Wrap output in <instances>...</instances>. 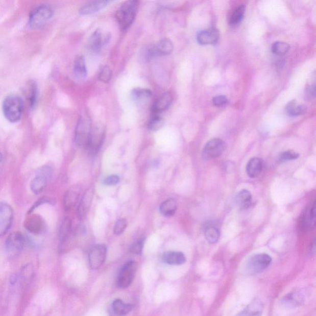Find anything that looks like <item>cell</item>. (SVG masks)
Segmentation results:
<instances>
[{"mask_svg":"<svg viewBox=\"0 0 316 316\" xmlns=\"http://www.w3.org/2000/svg\"><path fill=\"white\" fill-rule=\"evenodd\" d=\"M173 43L168 38H164L156 44V45L148 49L146 57L152 58L158 56L169 55L173 52Z\"/></svg>","mask_w":316,"mask_h":316,"instance_id":"cell-14","label":"cell"},{"mask_svg":"<svg viewBox=\"0 0 316 316\" xmlns=\"http://www.w3.org/2000/svg\"><path fill=\"white\" fill-rule=\"evenodd\" d=\"M94 196V189L90 187L85 192L83 197L79 203L78 209V215L79 220H83L86 217L90 208Z\"/></svg>","mask_w":316,"mask_h":316,"instance_id":"cell-16","label":"cell"},{"mask_svg":"<svg viewBox=\"0 0 316 316\" xmlns=\"http://www.w3.org/2000/svg\"><path fill=\"white\" fill-rule=\"evenodd\" d=\"M164 125V120L159 115H153L149 123V129L151 131L156 132L160 130Z\"/></svg>","mask_w":316,"mask_h":316,"instance_id":"cell-36","label":"cell"},{"mask_svg":"<svg viewBox=\"0 0 316 316\" xmlns=\"http://www.w3.org/2000/svg\"><path fill=\"white\" fill-rule=\"evenodd\" d=\"M112 71L108 66H105L102 68L100 70V72L99 75V79L100 81L103 82V83L107 84L111 79Z\"/></svg>","mask_w":316,"mask_h":316,"instance_id":"cell-38","label":"cell"},{"mask_svg":"<svg viewBox=\"0 0 316 316\" xmlns=\"http://www.w3.org/2000/svg\"><path fill=\"white\" fill-rule=\"evenodd\" d=\"M47 182L48 180L45 177L37 175L31 182L32 191L37 195L42 193L46 187Z\"/></svg>","mask_w":316,"mask_h":316,"instance_id":"cell-31","label":"cell"},{"mask_svg":"<svg viewBox=\"0 0 316 316\" xmlns=\"http://www.w3.org/2000/svg\"><path fill=\"white\" fill-rule=\"evenodd\" d=\"M81 189L78 187H74L66 191L64 197V208L68 211L72 209L78 203Z\"/></svg>","mask_w":316,"mask_h":316,"instance_id":"cell-21","label":"cell"},{"mask_svg":"<svg viewBox=\"0 0 316 316\" xmlns=\"http://www.w3.org/2000/svg\"><path fill=\"white\" fill-rule=\"evenodd\" d=\"M272 52L277 55H283L287 53L290 50V45L283 42H276L272 45Z\"/></svg>","mask_w":316,"mask_h":316,"instance_id":"cell-37","label":"cell"},{"mask_svg":"<svg viewBox=\"0 0 316 316\" xmlns=\"http://www.w3.org/2000/svg\"><path fill=\"white\" fill-rule=\"evenodd\" d=\"M264 308L262 301L255 298L236 316H261Z\"/></svg>","mask_w":316,"mask_h":316,"instance_id":"cell-18","label":"cell"},{"mask_svg":"<svg viewBox=\"0 0 316 316\" xmlns=\"http://www.w3.org/2000/svg\"><path fill=\"white\" fill-rule=\"evenodd\" d=\"M53 174V169L50 166H43L41 167L40 170L38 171V176H43L48 180L51 179Z\"/></svg>","mask_w":316,"mask_h":316,"instance_id":"cell-44","label":"cell"},{"mask_svg":"<svg viewBox=\"0 0 316 316\" xmlns=\"http://www.w3.org/2000/svg\"><path fill=\"white\" fill-rule=\"evenodd\" d=\"M226 149V143L220 138H213L205 144L202 156L205 160H210L220 157Z\"/></svg>","mask_w":316,"mask_h":316,"instance_id":"cell-8","label":"cell"},{"mask_svg":"<svg viewBox=\"0 0 316 316\" xmlns=\"http://www.w3.org/2000/svg\"><path fill=\"white\" fill-rule=\"evenodd\" d=\"M105 137V130L102 126H96L91 130L89 141L85 148L88 155L94 156L98 154L104 141Z\"/></svg>","mask_w":316,"mask_h":316,"instance_id":"cell-7","label":"cell"},{"mask_svg":"<svg viewBox=\"0 0 316 316\" xmlns=\"http://www.w3.org/2000/svg\"><path fill=\"white\" fill-rule=\"evenodd\" d=\"M107 254V248L105 245H96L91 249L88 255L90 266L97 270L105 263Z\"/></svg>","mask_w":316,"mask_h":316,"instance_id":"cell-12","label":"cell"},{"mask_svg":"<svg viewBox=\"0 0 316 316\" xmlns=\"http://www.w3.org/2000/svg\"><path fill=\"white\" fill-rule=\"evenodd\" d=\"M25 93L28 99L29 106L33 108L36 104L38 98L37 85L33 81H29L25 87Z\"/></svg>","mask_w":316,"mask_h":316,"instance_id":"cell-25","label":"cell"},{"mask_svg":"<svg viewBox=\"0 0 316 316\" xmlns=\"http://www.w3.org/2000/svg\"><path fill=\"white\" fill-rule=\"evenodd\" d=\"M304 226L306 228H314L315 224V203L306 211L304 215L303 218Z\"/></svg>","mask_w":316,"mask_h":316,"instance_id":"cell-33","label":"cell"},{"mask_svg":"<svg viewBox=\"0 0 316 316\" xmlns=\"http://www.w3.org/2000/svg\"><path fill=\"white\" fill-rule=\"evenodd\" d=\"M205 237L209 244L217 243L220 237V230L217 227L209 225L206 227L205 230Z\"/></svg>","mask_w":316,"mask_h":316,"instance_id":"cell-34","label":"cell"},{"mask_svg":"<svg viewBox=\"0 0 316 316\" xmlns=\"http://www.w3.org/2000/svg\"><path fill=\"white\" fill-rule=\"evenodd\" d=\"M315 94V85H313V86L310 87L308 90H307L306 94L307 96H309V98H312V97H314Z\"/></svg>","mask_w":316,"mask_h":316,"instance_id":"cell-47","label":"cell"},{"mask_svg":"<svg viewBox=\"0 0 316 316\" xmlns=\"http://www.w3.org/2000/svg\"><path fill=\"white\" fill-rule=\"evenodd\" d=\"M120 177L116 175H112L106 177L103 181V184L107 186H114L119 184Z\"/></svg>","mask_w":316,"mask_h":316,"instance_id":"cell-45","label":"cell"},{"mask_svg":"<svg viewBox=\"0 0 316 316\" xmlns=\"http://www.w3.org/2000/svg\"><path fill=\"white\" fill-rule=\"evenodd\" d=\"M23 102L20 96L9 95L3 103V111L9 122L15 123L21 119L23 111Z\"/></svg>","mask_w":316,"mask_h":316,"instance_id":"cell-2","label":"cell"},{"mask_svg":"<svg viewBox=\"0 0 316 316\" xmlns=\"http://www.w3.org/2000/svg\"><path fill=\"white\" fill-rule=\"evenodd\" d=\"M3 158H4V157H3V155L0 153V162L2 161Z\"/></svg>","mask_w":316,"mask_h":316,"instance_id":"cell-49","label":"cell"},{"mask_svg":"<svg viewBox=\"0 0 316 316\" xmlns=\"http://www.w3.org/2000/svg\"><path fill=\"white\" fill-rule=\"evenodd\" d=\"M25 244V238L21 233H11L6 241V249L11 255H18L21 252Z\"/></svg>","mask_w":316,"mask_h":316,"instance_id":"cell-13","label":"cell"},{"mask_svg":"<svg viewBox=\"0 0 316 316\" xmlns=\"http://www.w3.org/2000/svg\"><path fill=\"white\" fill-rule=\"evenodd\" d=\"M110 3V1H106V0L87 2V4H85L80 8L79 14L81 16H87L98 13V12L102 11L107 7Z\"/></svg>","mask_w":316,"mask_h":316,"instance_id":"cell-19","label":"cell"},{"mask_svg":"<svg viewBox=\"0 0 316 316\" xmlns=\"http://www.w3.org/2000/svg\"><path fill=\"white\" fill-rule=\"evenodd\" d=\"M163 261L166 264L173 265L184 264L186 262V257L181 252H168L164 253L162 257Z\"/></svg>","mask_w":316,"mask_h":316,"instance_id":"cell-23","label":"cell"},{"mask_svg":"<svg viewBox=\"0 0 316 316\" xmlns=\"http://www.w3.org/2000/svg\"><path fill=\"white\" fill-rule=\"evenodd\" d=\"M300 155L294 151L288 150L283 152L279 156V161L280 162H285L287 161L295 160L299 158Z\"/></svg>","mask_w":316,"mask_h":316,"instance_id":"cell-39","label":"cell"},{"mask_svg":"<svg viewBox=\"0 0 316 316\" xmlns=\"http://www.w3.org/2000/svg\"><path fill=\"white\" fill-rule=\"evenodd\" d=\"M14 211L10 205L0 203V237L8 232L13 223Z\"/></svg>","mask_w":316,"mask_h":316,"instance_id":"cell-10","label":"cell"},{"mask_svg":"<svg viewBox=\"0 0 316 316\" xmlns=\"http://www.w3.org/2000/svg\"><path fill=\"white\" fill-rule=\"evenodd\" d=\"M307 111L305 105H296L295 101H291L286 106V113L290 116H298L304 114Z\"/></svg>","mask_w":316,"mask_h":316,"instance_id":"cell-32","label":"cell"},{"mask_svg":"<svg viewBox=\"0 0 316 316\" xmlns=\"http://www.w3.org/2000/svg\"><path fill=\"white\" fill-rule=\"evenodd\" d=\"M271 256L265 253L256 254L248 260L245 272L248 276H253L262 273L271 264Z\"/></svg>","mask_w":316,"mask_h":316,"instance_id":"cell-3","label":"cell"},{"mask_svg":"<svg viewBox=\"0 0 316 316\" xmlns=\"http://www.w3.org/2000/svg\"><path fill=\"white\" fill-rule=\"evenodd\" d=\"M177 209V203L174 199L164 201L161 204L159 210L164 217H171L175 214Z\"/></svg>","mask_w":316,"mask_h":316,"instance_id":"cell-28","label":"cell"},{"mask_svg":"<svg viewBox=\"0 0 316 316\" xmlns=\"http://www.w3.org/2000/svg\"><path fill=\"white\" fill-rule=\"evenodd\" d=\"M72 222L69 217H65L61 224L59 237L61 244H63L69 238L71 233Z\"/></svg>","mask_w":316,"mask_h":316,"instance_id":"cell-29","label":"cell"},{"mask_svg":"<svg viewBox=\"0 0 316 316\" xmlns=\"http://www.w3.org/2000/svg\"><path fill=\"white\" fill-rule=\"evenodd\" d=\"M153 95L152 91L147 88H135L131 91V96L136 103H141L149 100Z\"/></svg>","mask_w":316,"mask_h":316,"instance_id":"cell-27","label":"cell"},{"mask_svg":"<svg viewBox=\"0 0 316 316\" xmlns=\"http://www.w3.org/2000/svg\"><path fill=\"white\" fill-rule=\"evenodd\" d=\"M91 130L90 120L86 117H81L77 124L75 132V141L77 145L86 148L89 141Z\"/></svg>","mask_w":316,"mask_h":316,"instance_id":"cell-5","label":"cell"},{"mask_svg":"<svg viewBox=\"0 0 316 316\" xmlns=\"http://www.w3.org/2000/svg\"><path fill=\"white\" fill-rule=\"evenodd\" d=\"M144 242V238L138 239L137 241L131 245V249H130L131 252L134 255H141L143 252Z\"/></svg>","mask_w":316,"mask_h":316,"instance_id":"cell-40","label":"cell"},{"mask_svg":"<svg viewBox=\"0 0 316 316\" xmlns=\"http://www.w3.org/2000/svg\"><path fill=\"white\" fill-rule=\"evenodd\" d=\"M54 10L49 5H42L35 8L29 15V25L32 29H39L52 18Z\"/></svg>","mask_w":316,"mask_h":316,"instance_id":"cell-4","label":"cell"},{"mask_svg":"<svg viewBox=\"0 0 316 316\" xmlns=\"http://www.w3.org/2000/svg\"><path fill=\"white\" fill-rule=\"evenodd\" d=\"M17 277L16 275L14 274L13 275V276L11 277L10 283H11L12 285L15 284L16 282H17Z\"/></svg>","mask_w":316,"mask_h":316,"instance_id":"cell-48","label":"cell"},{"mask_svg":"<svg viewBox=\"0 0 316 316\" xmlns=\"http://www.w3.org/2000/svg\"><path fill=\"white\" fill-rule=\"evenodd\" d=\"M220 38V32L217 29L210 28L199 32L197 35V41L200 45H214Z\"/></svg>","mask_w":316,"mask_h":316,"instance_id":"cell-17","label":"cell"},{"mask_svg":"<svg viewBox=\"0 0 316 316\" xmlns=\"http://www.w3.org/2000/svg\"><path fill=\"white\" fill-rule=\"evenodd\" d=\"M245 12V7L244 5H241L240 7L236 8L235 11L232 14L230 19V23L231 25L235 26L238 25L243 20Z\"/></svg>","mask_w":316,"mask_h":316,"instance_id":"cell-35","label":"cell"},{"mask_svg":"<svg viewBox=\"0 0 316 316\" xmlns=\"http://www.w3.org/2000/svg\"><path fill=\"white\" fill-rule=\"evenodd\" d=\"M262 167L263 165L261 159L258 158L251 159L247 166L248 176L251 178H256L261 173Z\"/></svg>","mask_w":316,"mask_h":316,"instance_id":"cell-24","label":"cell"},{"mask_svg":"<svg viewBox=\"0 0 316 316\" xmlns=\"http://www.w3.org/2000/svg\"><path fill=\"white\" fill-rule=\"evenodd\" d=\"M173 97L170 92L164 93L156 100L153 106L152 112L153 115H158L162 112L166 110L172 104Z\"/></svg>","mask_w":316,"mask_h":316,"instance_id":"cell-20","label":"cell"},{"mask_svg":"<svg viewBox=\"0 0 316 316\" xmlns=\"http://www.w3.org/2000/svg\"><path fill=\"white\" fill-rule=\"evenodd\" d=\"M234 200L239 208H247L252 203V196L249 190H241L236 195Z\"/></svg>","mask_w":316,"mask_h":316,"instance_id":"cell-26","label":"cell"},{"mask_svg":"<svg viewBox=\"0 0 316 316\" xmlns=\"http://www.w3.org/2000/svg\"><path fill=\"white\" fill-rule=\"evenodd\" d=\"M228 103V99L226 96L218 95L214 97L212 99V104L217 107H222Z\"/></svg>","mask_w":316,"mask_h":316,"instance_id":"cell-43","label":"cell"},{"mask_svg":"<svg viewBox=\"0 0 316 316\" xmlns=\"http://www.w3.org/2000/svg\"><path fill=\"white\" fill-rule=\"evenodd\" d=\"M25 227L32 234L38 235L45 232L46 225L42 216L37 214H29L25 221Z\"/></svg>","mask_w":316,"mask_h":316,"instance_id":"cell-11","label":"cell"},{"mask_svg":"<svg viewBox=\"0 0 316 316\" xmlns=\"http://www.w3.org/2000/svg\"><path fill=\"white\" fill-rule=\"evenodd\" d=\"M127 226H128V222L125 218H120L117 221L114 227V232L115 234L119 235L125 231Z\"/></svg>","mask_w":316,"mask_h":316,"instance_id":"cell-41","label":"cell"},{"mask_svg":"<svg viewBox=\"0 0 316 316\" xmlns=\"http://www.w3.org/2000/svg\"><path fill=\"white\" fill-rule=\"evenodd\" d=\"M46 203L53 205V204H54V200L52 199L51 198L46 197L41 198V199L38 200L37 202L34 204L33 206H32L30 210H29V214L32 213V212H33L35 209L39 207V206H42V205H43V204Z\"/></svg>","mask_w":316,"mask_h":316,"instance_id":"cell-42","label":"cell"},{"mask_svg":"<svg viewBox=\"0 0 316 316\" xmlns=\"http://www.w3.org/2000/svg\"><path fill=\"white\" fill-rule=\"evenodd\" d=\"M33 268L30 264L27 265L23 268L22 271V277L25 279H29L33 274Z\"/></svg>","mask_w":316,"mask_h":316,"instance_id":"cell-46","label":"cell"},{"mask_svg":"<svg viewBox=\"0 0 316 316\" xmlns=\"http://www.w3.org/2000/svg\"><path fill=\"white\" fill-rule=\"evenodd\" d=\"M138 8V2L130 0L123 3L118 9L116 18L122 31H126L134 22Z\"/></svg>","mask_w":316,"mask_h":316,"instance_id":"cell-1","label":"cell"},{"mask_svg":"<svg viewBox=\"0 0 316 316\" xmlns=\"http://www.w3.org/2000/svg\"><path fill=\"white\" fill-rule=\"evenodd\" d=\"M74 74L76 79L84 80L87 76V69L84 56L80 55L76 58L74 64Z\"/></svg>","mask_w":316,"mask_h":316,"instance_id":"cell-22","label":"cell"},{"mask_svg":"<svg viewBox=\"0 0 316 316\" xmlns=\"http://www.w3.org/2000/svg\"><path fill=\"white\" fill-rule=\"evenodd\" d=\"M137 270V263L130 261L123 265L118 274L117 285L120 288H126L131 285L134 280Z\"/></svg>","mask_w":316,"mask_h":316,"instance_id":"cell-6","label":"cell"},{"mask_svg":"<svg viewBox=\"0 0 316 316\" xmlns=\"http://www.w3.org/2000/svg\"><path fill=\"white\" fill-rule=\"evenodd\" d=\"M133 308H134V306L131 305V304L124 303L122 300L119 299L114 300L112 304V308H113L114 312L119 316L128 314L132 311Z\"/></svg>","mask_w":316,"mask_h":316,"instance_id":"cell-30","label":"cell"},{"mask_svg":"<svg viewBox=\"0 0 316 316\" xmlns=\"http://www.w3.org/2000/svg\"><path fill=\"white\" fill-rule=\"evenodd\" d=\"M306 299L305 292L300 288H296L286 294L282 299L283 305L289 308H297L302 306Z\"/></svg>","mask_w":316,"mask_h":316,"instance_id":"cell-15","label":"cell"},{"mask_svg":"<svg viewBox=\"0 0 316 316\" xmlns=\"http://www.w3.org/2000/svg\"><path fill=\"white\" fill-rule=\"evenodd\" d=\"M111 35L109 33H103L101 29H96L88 39V48L93 53H99L103 47L108 45Z\"/></svg>","mask_w":316,"mask_h":316,"instance_id":"cell-9","label":"cell"}]
</instances>
